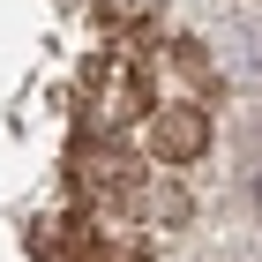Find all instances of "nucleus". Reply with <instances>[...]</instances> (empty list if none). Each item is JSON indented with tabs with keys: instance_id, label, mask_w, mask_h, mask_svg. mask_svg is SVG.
<instances>
[{
	"instance_id": "obj_1",
	"label": "nucleus",
	"mask_w": 262,
	"mask_h": 262,
	"mask_svg": "<svg viewBox=\"0 0 262 262\" xmlns=\"http://www.w3.org/2000/svg\"><path fill=\"white\" fill-rule=\"evenodd\" d=\"M150 113V75H142L127 53H113V60L90 75V127H127V120H142Z\"/></svg>"
},
{
	"instance_id": "obj_2",
	"label": "nucleus",
	"mask_w": 262,
	"mask_h": 262,
	"mask_svg": "<svg viewBox=\"0 0 262 262\" xmlns=\"http://www.w3.org/2000/svg\"><path fill=\"white\" fill-rule=\"evenodd\" d=\"M150 158L158 165H195V158H210V113L202 105H158L150 113Z\"/></svg>"
},
{
	"instance_id": "obj_3",
	"label": "nucleus",
	"mask_w": 262,
	"mask_h": 262,
	"mask_svg": "<svg viewBox=\"0 0 262 262\" xmlns=\"http://www.w3.org/2000/svg\"><path fill=\"white\" fill-rule=\"evenodd\" d=\"M172 60H180V75H195V82H210V60H202V45H172Z\"/></svg>"
}]
</instances>
